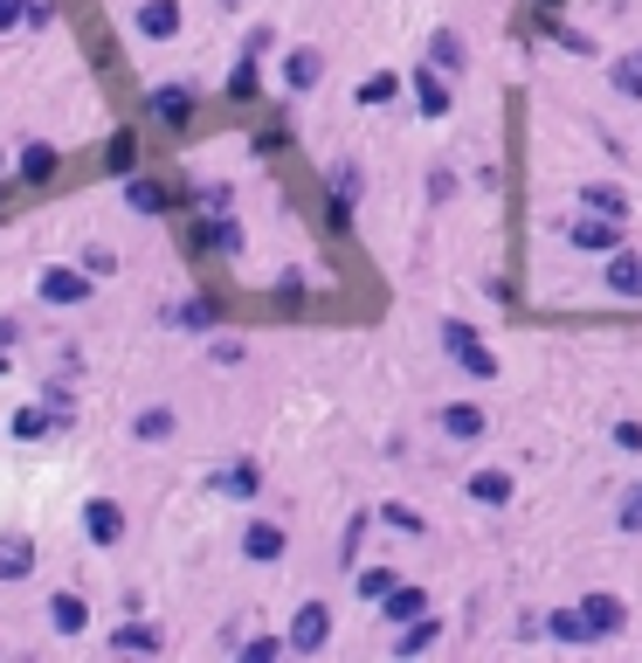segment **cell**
<instances>
[{
  "label": "cell",
  "mask_w": 642,
  "mask_h": 663,
  "mask_svg": "<svg viewBox=\"0 0 642 663\" xmlns=\"http://www.w3.org/2000/svg\"><path fill=\"white\" fill-rule=\"evenodd\" d=\"M360 539H367V511H352L346 533H338V566H346V574H352V560H360Z\"/></svg>",
  "instance_id": "cell-32"
},
{
  "label": "cell",
  "mask_w": 642,
  "mask_h": 663,
  "mask_svg": "<svg viewBox=\"0 0 642 663\" xmlns=\"http://www.w3.org/2000/svg\"><path fill=\"white\" fill-rule=\"evenodd\" d=\"M22 22H28V0H0V35L22 28Z\"/></svg>",
  "instance_id": "cell-43"
},
{
  "label": "cell",
  "mask_w": 642,
  "mask_h": 663,
  "mask_svg": "<svg viewBox=\"0 0 642 663\" xmlns=\"http://www.w3.org/2000/svg\"><path fill=\"white\" fill-rule=\"evenodd\" d=\"M84 533H90V546H118L125 539V505L118 498H90L84 505Z\"/></svg>",
  "instance_id": "cell-5"
},
{
  "label": "cell",
  "mask_w": 642,
  "mask_h": 663,
  "mask_svg": "<svg viewBox=\"0 0 642 663\" xmlns=\"http://www.w3.org/2000/svg\"><path fill=\"white\" fill-rule=\"evenodd\" d=\"M394 98H401V77H394V69H373L360 84V104H394Z\"/></svg>",
  "instance_id": "cell-31"
},
{
  "label": "cell",
  "mask_w": 642,
  "mask_h": 663,
  "mask_svg": "<svg viewBox=\"0 0 642 663\" xmlns=\"http://www.w3.org/2000/svg\"><path fill=\"white\" fill-rule=\"evenodd\" d=\"M539 8H560V0H539Z\"/></svg>",
  "instance_id": "cell-46"
},
{
  "label": "cell",
  "mask_w": 642,
  "mask_h": 663,
  "mask_svg": "<svg viewBox=\"0 0 642 663\" xmlns=\"http://www.w3.org/2000/svg\"><path fill=\"white\" fill-rule=\"evenodd\" d=\"M90 297V277L77 270H42V305H84Z\"/></svg>",
  "instance_id": "cell-12"
},
{
  "label": "cell",
  "mask_w": 642,
  "mask_h": 663,
  "mask_svg": "<svg viewBox=\"0 0 642 663\" xmlns=\"http://www.w3.org/2000/svg\"><path fill=\"white\" fill-rule=\"evenodd\" d=\"M566 242H574V250H601V256H615V250H621V215L580 207V215L566 221Z\"/></svg>",
  "instance_id": "cell-2"
},
{
  "label": "cell",
  "mask_w": 642,
  "mask_h": 663,
  "mask_svg": "<svg viewBox=\"0 0 642 663\" xmlns=\"http://www.w3.org/2000/svg\"><path fill=\"white\" fill-rule=\"evenodd\" d=\"M442 629H436V615H414V622H401V636H394V650L401 656H414V650H428Z\"/></svg>",
  "instance_id": "cell-27"
},
{
  "label": "cell",
  "mask_w": 642,
  "mask_h": 663,
  "mask_svg": "<svg viewBox=\"0 0 642 663\" xmlns=\"http://www.w3.org/2000/svg\"><path fill=\"white\" fill-rule=\"evenodd\" d=\"M574 201H580V207H601V215H621V221H629V194H621V187H608V180H588Z\"/></svg>",
  "instance_id": "cell-24"
},
{
  "label": "cell",
  "mask_w": 642,
  "mask_h": 663,
  "mask_svg": "<svg viewBox=\"0 0 642 663\" xmlns=\"http://www.w3.org/2000/svg\"><path fill=\"white\" fill-rule=\"evenodd\" d=\"M608 84L621 90V98H642V49H629V55H615V69H608Z\"/></svg>",
  "instance_id": "cell-29"
},
{
  "label": "cell",
  "mask_w": 642,
  "mask_h": 663,
  "mask_svg": "<svg viewBox=\"0 0 642 663\" xmlns=\"http://www.w3.org/2000/svg\"><path fill=\"white\" fill-rule=\"evenodd\" d=\"M125 201H131V215H145V221L166 215V187H159V180H139V174H131V180H125Z\"/></svg>",
  "instance_id": "cell-23"
},
{
  "label": "cell",
  "mask_w": 642,
  "mask_h": 663,
  "mask_svg": "<svg viewBox=\"0 0 642 663\" xmlns=\"http://www.w3.org/2000/svg\"><path fill=\"white\" fill-rule=\"evenodd\" d=\"M84 622H90V609H84V595H49V629L55 636H84Z\"/></svg>",
  "instance_id": "cell-13"
},
{
  "label": "cell",
  "mask_w": 642,
  "mask_h": 663,
  "mask_svg": "<svg viewBox=\"0 0 642 663\" xmlns=\"http://www.w3.org/2000/svg\"><path fill=\"white\" fill-rule=\"evenodd\" d=\"M615 449H642V422H615Z\"/></svg>",
  "instance_id": "cell-44"
},
{
  "label": "cell",
  "mask_w": 642,
  "mask_h": 663,
  "mask_svg": "<svg viewBox=\"0 0 642 663\" xmlns=\"http://www.w3.org/2000/svg\"><path fill=\"white\" fill-rule=\"evenodd\" d=\"M145 111H153L166 131H187V125H194V90H187V84H159L153 98H145Z\"/></svg>",
  "instance_id": "cell-4"
},
{
  "label": "cell",
  "mask_w": 642,
  "mask_h": 663,
  "mask_svg": "<svg viewBox=\"0 0 642 663\" xmlns=\"http://www.w3.org/2000/svg\"><path fill=\"white\" fill-rule=\"evenodd\" d=\"M242 560H256V566L283 560V525H270V519H249V525H242Z\"/></svg>",
  "instance_id": "cell-8"
},
{
  "label": "cell",
  "mask_w": 642,
  "mask_h": 663,
  "mask_svg": "<svg viewBox=\"0 0 642 663\" xmlns=\"http://www.w3.org/2000/svg\"><path fill=\"white\" fill-rule=\"evenodd\" d=\"M381 519L394 525V533H408V539L422 533V511H408V505H381Z\"/></svg>",
  "instance_id": "cell-38"
},
{
  "label": "cell",
  "mask_w": 642,
  "mask_h": 663,
  "mask_svg": "<svg viewBox=\"0 0 642 663\" xmlns=\"http://www.w3.org/2000/svg\"><path fill=\"white\" fill-rule=\"evenodd\" d=\"M131 28H139L145 42H174V35H180V0H139Z\"/></svg>",
  "instance_id": "cell-6"
},
{
  "label": "cell",
  "mask_w": 642,
  "mask_h": 663,
  "mask_svg": "<svg viewBox=\"0 0 642 663\" xmlns=\"http://www.w3.org/2000/svg\"><path fill=\"white\" fill-rule=\"evenodd\" d=\"M111 650H145V656H153L159 629H153V622H118V629H111Z\"/></svg>",
  "instance_id": "cell-25"
},
{
  "label": "cell",
  "mask_w": 642,
  "mask_h": 663,
  "mask_svg": "<svg viewBox=\"0 0 642 663\" xmlns=\"http://www.w3.org/2000/svg\"><path fill=\"white\" fill-rule=\"evenodd\" d=\"M174 429H180V415H174V408H145V415H131V443H166Z\"/></svg>",
  "instance_id": "cell-21"
},
{
  "label": "cell",
  "mask_w": 642,
  "mask_h": 663,
  "mask_svg": "<svg viewBox=\"0 0 642 663\" xmlns=\"http://www.w3.org/2000/svg\"><path fill=\"white\" fill-rule=\"evenodd\" d=\"M545 629H553L560 642H594V622L580 609H553V615H545Z\"/></svg>",
  "instance_id": "cell-26"
},
{
  "label": "cell",
  "mask_w": 642,
  "mask_h": 663,
  "mask_svg": "<svg viewBox=\"0 0 642 663\" xmlns=\"http://www.w3.org/2000/svg\"><path fill=\"white\" fill-rule=\"evenodd\" d=\"M408 90H414V104H422V118H449V84H442L436 63L408 69Z\"/></svg>",
  "instance_id": "cell-7"
},
{
  "label": "cell",
  "mask_w": 642,
  "mask_h": 663,
  "mask_svg": "<svg viewBox=\"0 0 642 663\" xmlns=\"http://www.w3.org/2000/svg\"><path fill=\"white\" fill-rule=\"evenodd\" d=\"M104 166H111L118 180H131V174H139V131H131V125H118V131L104 139Z\"/></svg>",
  "instance_id": "cell-10"
},
{
  "label": "cell",
  "mask_w": 642,
  "mask_h": 663,
  "mask_svg": "<svg viewBox=\"0 0 642 663\" xmlns=\"http://www.w3.org/2000/svg\"><path fill=\"white\" fill-rule=\"evenodd\" d=\"M229 8H242V0H229Z\"/></svg>",
  "instance_id": "cell-48"
},
{
  "label": "cell",
  "mask_w": 642,
  "mask_h": 663,
  "mask_svg": "<svg viewBox=\"0 0 642 663\" xmlns=\"http://www.w3.org/2000/svg\"><path fill=\"white\" fill-rule=\"evenodd\" d=\"M215 490H221V498H256V490H262V470H256V463H229V470H215Z\"/></svg>",
  "instance_id": "cell-20"
},
{
  "label": "cell",
  "mask_w": 642,
  "mask_h": 663,
  "mask_svg": "<svg viewBox=\"0 0 642 663\" xmlns=\"http://www.w3.org/2000/svg\"><path fill=\"white\" fill-rule=\"evenodd\" d=\"M332 187H338V194H352V201H360V166H352V160H338V166H332Z\"/></svg>",
  "instance_id": "cell-41"
},
{
  "label": "cell",
  "mask_w": 642,
  "mask_h": 663,
  "mask_svg": "<svg viewBox=\"0 0 642 663\" xmlns=\"http://www.w3.org/2000/svg\"><path fill=\"white\" fill-rule=\"evenodd\" d=\"M256 84H262V77H256V49H242V63L229 69V98H235V104H249V98H256Z\"/></svg>",
  "instance_id": "cell-30"
},
{
  "label": "cell",
  "mask_w": 642,
  "mask_h": 663,
  "mask_svg": "<svg viewBox=\"0 0 642 663\" xmlns=\"http://www.w3.org/2000/svg\"><path fill=\"white\" fill-rule=\"evenodd\" d=\"M49 415H55V422H77V394H69V387H49Z\"/></svg>",
  "instance_id": "cell-40"
},
{
  "label": "cell",
  "mask_w": 642,
  "mask_h": 663,
  "mask_svg": "<svg viewBox=\"0 0 642 663\" xmlns=\"http://www.w3.org/2000/svg\"><path fill=\"white\" fill-rule=\"evenodd\" d=\"M55 166H63V153H55V145H42V139H28L14 174H22V187H49V180H55Z\"/></svg>",
  "instance_id": "cell-9"
},
{
  "label": "cell",
  "mask_w": 642,
  "mask_h": 663,
  "mask_svg": "<svg viewBox=\"0 0 642 663\" xmlns=\"http://www.w3.org/2000/svg\"><path fill=\"white\" fill-rule=\"evenodd\" d=\"M381 615H387V622H414V615H428V587L401 581V587H394V595L381 601Z\"/></svg>",
  "instance_id": "cell-18"
},
{
  "label": "cell",
  "mask_w": 642,
  "mask_h": 663,
  "mask_svg": "<svg viewBox=\"0 0 642 663\" xmlns=\"http://www.w3.org/2000/svg\"><path fill=\"white\" fill-rule=\"evenodd\" d=\"M174 318H180L187 332H215V305H207V297H187V305H180Z\"/></svg>",
  "instance_id": "cell-33"
},
{
  "label": "cell",
  "mask_w": 642,
  "mask_h": 663,
  "mask_svg": "<svg viewBox=\"0 0 642 663\" xmlns=\"http://www.w3.org/2000/svg\"><path fill=\"white\" fill-rule=\"evenodd\" d=\"M601 283H608L615 297H642V256L615 250V256H608V270H601Z\"/></svg>",
  "instance_id": "cell-11"
},
{
  "label": "cell",
  "mask_w": 642,
  "mask_h": 663,
  "mask_svg": "<svg viewBox=\"0 0 642 663\" xmlns=\"http://www.w3.org/2000/svg\"><path fill=\"white\" fill-rule=\"evenodd\" d=\"M0 174H8V153H0Z\"/></svg>",
  "instance_id": "cell-47"
},
{
  "label": "cell",
  "mask_w": 642,
  "mask_h": 663,
  "mask_svg": "<svg viewBox=\"0 0 642 663\" xmlns=\"http://www.w3.org/2000/svg\"><path fill=\"white\" fill-rule=\"evenodd\" d=\"M277 650H291V636H283V642L277 636H249V642H242V656H249V663H270Z\"/></svg>",
  "instance_id": "cell-39"
},
{
  "label": "cell",
  "mask_w": 642,
  "mask_h": 663,
  "mask_svg": "<svg viewBox=\"0 0 642 663\" xmlns=\"http://www.w3.org/2000/svg\"><path fill=\"white\" fill-rule=\"evenodd\" d=\"M28 574H35V539L0 533V581H28Z\"/></svg>",
  "instance_id": "cell-14"
},
{
  "label": "cell",
  "mask_w": 642,
  "mask_h": 663,
  "mask_svg": "<svg viewBox=\"0 0 642 663\" xmlns=\"http://www.w3.org/2000/svg\"><path fill=\"white\" fill-rule=\"evenodd\" d=\"M207 242H215L221 256H242V229H235L229 215H215V229H207Z\"/></svg>",
  "instance_id": "cell-36"
},
{
  "label": "cell",
  "mask_w": 642,
  "mask_h": 663,
  "mask_svg": "<svg viewBox=\"0 0 642 663\" xmlns=\"http://www.w3.org/2000/svg\"><path fill=\"white\" fill-rule=\"evenodd\" d=\"M580 615L594 622V636H615L621 622H629V601H621V595H588V601H580Z\"/></svg>",
  "instance_id": "cell-15"
},
{
  "label": "cell",
  "mask_w": 642,
  "mask_h": 663,
  "mask_svg": "<svg viewBox=\"0 0 642 663\" xmlns=\"http://www.w3.org/2000/svg\"><path fill=\"white\" fill-rule=\"evenodd\" d=\"M394 587H401V574H387V566H367V574H360V595L367 601H387Z\"/></svg>",
  "instance_id": "cell-34"
},
{
  "label": "cell",
  "mask_w": 642,
  "mask_h": 663,
  "mask_svg": "<svg viewBox=\"0 0 642 663\" xmlns=\"http://www.w3.org/2000/svg\"><path fill=\"white\" fill-rule=\"evenodd\" d=\"M442 353L457 359L470 381H498V353H490L477 339V326H463V318H449V326H442Z\"/></svg>",
  "instance_id": "cell-1"
},
{
  "label": "cell",
  "mask_w": 642,
  "mask_h": 663,
  "mask_svg": "<svg viewBox=\"0 0 642 663\" xmlns=\"http://www.w3.org/2000/svg\"><path fill=\"white\" fill-rule=\"evenodd\" d=\"M615 525H621V533H642V484H635L629 498L615 505Z\"/></svg>",
  "instance_id": "cell-37"
},
{
  "label": "cell",
  "mask_w": 642,
  "mask_h": 663,
  "mask_svg": "<svg viewBox=\"0 0 642 663\" xmlns=\"http://www.w3.org/2000/svg\"><path fill=\"white\" fill-rule=\"evenodd\" d=\"M49 429H63V422H55V415H42V408H14V422H8L14 443H35V435H49Z\"/></svg>",
  "instance_id": "cell-28"
},
{
  "label": "cell",
  "mask_w": 642,
  "mask_h": 663,
  "mask_svg": "<svg viewBox=\"0 0 642 663\" xmlns=\"http://www.w3.org/2000/svg\"><path fill=\"white\" fill-rule=\"evenodd\" d=\"M0 373H8V346H0Z\"/></svg>",
  "instance_id": "cell-45"
},
{
  "label": "cell",
  "mask_w": 642,
  "mask_h": 663,
  "mask_svg": "<svg viewBox=\"0 0 642 663\" xmlns=\"http://www.w3.org/2000/svg\"><path fill=\"white\" fill-rule=\"evenodd\" d=\"M318 77H325V55H318V49H291V55H283V90H311Z\"/></svg>",
  "instance_id": "cell-16"
},
{
  "label": "cell",
  "mask_w": 642,
  "mask_h": 663,
  "mask_svg": "<svg viewBox=\"0 0 642 663\" xmlns=\"http://www.w3.org/2000/svg\"><path fill=\"white\" fill-rule=\"evenodd\" d=\"M346 201H352V194H338V187L325 194V229H332V235H346V229H352V207H346Z\"/></svg>",
  "instance_id": "cell-35"
},
{
  "label": "cell",
  "mask_w": 642,
  "mask_h": 663,
  "mask_svg": "<svg viewBox=\"0 0 642 663\" xmlns=\"http://www.w3.org/2000/svg\"><path fill=\"white\" fill-rule=\"evenodd\" d=\"M325 642H332V609L325 601H305V609L291 615V650L311 656V650H325Z\"/></svg>",
  "instance_id": "cell-3"
},
{
  "label": "cell",
  "mask_w": 642,
  "mask_h": 663,
  "mask_svg": "<svg viewBox=\"0 0 642 663\" xmlns=\"http://www.w3.org/2000/svg\"><path fill=\"white\" fill-rule=\"evenodd\" d=\"M428 63H436L442 77H457V69L470 63V55H463V35H457V28H436V35H428Z\"/></svg>",
  "instance_id": "cell-19"
},
{
  "label": "cell",
  "mask_w": 642,
  "mask_h": 663,
  "mask_svg": "<svg viewBox=\"0 0 642 663\" xmlns=\"http://www.w3.org/2000/svg\"><path fill=\"white\" fill-rule=\"evenodd\" d=\"M277 305H305V277H297V270H283V283H277Z\"/></svg>",
  "instance_id": "cell-42"
},
{
  "label": "cell",
  "mask_w": 642,
  "mask_h": 663,
  "mask_svg": "<svg viewBox=\"0 0 642 663\" xmlns=\"http://www.w3.org/2000/svg\"><path fill=\"white\" fill-rule=\"evenodd\" d=\"M442 435H457V443H477V435H484V408L449 401V408H442Z\"/></svg>",
  "instance_id": "cell-22"
},
{
  "label": "cell",
  "mask_w": 642,
  "mask_h": 663,
  "mask_svg": "<svg viewBox=\"0 0 642 663\" xmlns=\"http://www.w3.org/2000/svg\"><path fill=\"white\" fill-rule=\"evenodd\" d=\"M463 490H470V498H477V505H490V511H498V505H512V498H518V484H512V477H504V470H477V477H470Z\"/></svg>",
  "instance_id": "cell-17"
}]
</instances>
